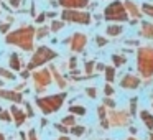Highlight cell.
I'll return each instance as SVG.
<instances>
[{"label":"cell","mask_w":153,"mask_h":140,"mask_svg":"<svg viewBox=\"0 0 153 140\" xmlns=\"http://www.w3.org/2000/svg\"><path fill=\"white\" fill-rule=\"evenodd\" d=\"M96 61H86L84 63V73H86V76H87V79H92L94 76H96Z\"/></svg>","instance_id":"obj_23"},{"label":"cell","mask_w":153,"mask_h":140,"mask_svg":"<svg viewBox=\"0 0 153 140\" xmlns=\"http://www.w3.org/2000/svg\"><path fill=\"white\" fill-rule=\"evenodd\" d=\"M64 25H66V22L54 18V20L50 23V30H51V33H58V31H61V30L64 28Z\"/></svg>","instance_id":"obj_25"},{"label":"cell","mask_w":153,"mask_h":140,"mask_svg":"<svg viewBox=\"0 0 153 140\" xmlns=\"http://www.w3.org/2000/svg\"><path fill=\"white\" fill-rule=\"evenodd\" d=\"M142 86V79H140V76H135V74H125V76L120 79V87L122 89H138V87Z\"/></svg>","instance_id":"obj_12"},{"label":"cell","mask_w":153,"mask_h":140,"mask_svg":"<svg viewBox=\"0 0 153 140\" xmlns=\"http://www.w3.org/2000/svg\"><path fill=\"white\" fill-rule=\"evenodd\" d=\"M46 17H48V18H53V20H54V18L58 17V12L51 10V12H48V13H46Z\"/></svg>","instance_id":"obj_46"},{"label":"cell","mask_w":153,"mask_h":140,"mask_svg":"<svg viewBox=\"0 0 153 140\" xmlns=\"http://www.w3.org/2000/svg\"><path fill=\"white\" fill-rule=\"evenodd\" d=\"M10 112H12V117H13V124L17 127H22L27 122V119H28L27 112H25L23 109H20V107H17V104H15V106H10Z\"/></svg>","instance_id":"obj_13"},{"label":"cell","mask_w":153,"mask_h":140,"mask_svg":"<svg viewBox=\"0 0 153 140\" xmlns=\"http://www.w3.org/2000/svg\"><path fill=\"white\" fill-rule=\"evenodd\" d=\"M2 110H4V109H2V106H0V112H2Z\"/></svg>","instance_id":"obj_56"},{"label":"cell","mask_w":153,"mask_h":140,"mask_svg":"<svg viewBox=\"0 0 153 140\" xmlns=\"http://www.w3.org/2000/svg\"><path fill=\"white\" fill-rule=\"evenodd\" d=\"M130 133H132V137L137 133V129H135V127H130Z\"/></svg>","instance_id":"obj_49"},{"label":"cell","mask_w":153,"mask_h":140,"mask_svg":"<svg viewBox=\"0 0 153 140\" xmlns=\"http://www.w3.org/2000/svg\"><path fill=\"white\" fill-rule=\"evenodd\" d=\"M102 104L107 107V109H110V110H112V109H115V106H117V104H115V101H114L112 97H104V99H102Z\"/></svg>","instance_id":"obj_33"},{"label":"cell","mask_w":153,"mask_h":140,"mask_svg":"<svg viewBox=\"0 0 153 140\" xmlns=\"http://www.w3.org/2000/svg\"><path fill=\"white\" fill-rule=\"evenodd\" d=\"M107 43H109V40H107V36H100V35H97V36H96V45H97L99 48L105 46Z\"/></svg>","instance_id":"obj_36"},{"label":"cell","mask_w":153,"mask_h":140,"mask_svg":"<svg viewBox=\"0 0 153 140\" xmlns=\"http://www.w3.org/2000/svg\"><path fill=\"white\" fill-rule=\"evenodd\" d=\"M61 20L66 23H79V25H91L92 23V13L87 10H63Z\"/></svg>","instance_id":"obj_7"},{"label":"cell","mask_w":153,"mask_h":140,"mask_svg":"<svg viewBox=\"0 0 153 140\" xmlns=\"http://www.w3.org/2000/svg\"><path fill=\"white\" fill-rule=\"evenodd\" d=\"M105 71V64L104 63H96V73H104Z\"/></svg>","instance_id":"obj_45"},{"label":"cell","mask_w":153,"mask_h":140,"mask_svg":"<svg viewBox=\"0 0 153 140\" xmlns=\"http://www.w3.org/2000/svg\"><path fill=\"white\" fill-rule=\"evenodd\" d=\"M86 94L91 97V99H96V97H97V89H96V87H87Z\"/></svg>","instance_id":"obj_41"},{"label":"cell","mask_w":153,"mask_h":140,"mask_svg":"<svg viewBox=\"0 0 153 140\" xmlns=\"http://www.w3.org/2000/svg\"><path fill=\"white\" fill-rule=\"evenodd\" d=\"M117 76V68L115 66H105V71H104V77H105V83L112 84L115 81Z\"/></svg>","instance_id":"obj_21"},{"label":"cell","mask_w":153,"mask_h":140,"mask_svg":"<svg viewBox=\"0 0 153 140\" xmlns=\"http://www.w3.org/2000/svg\"><path fill=\"white\" fill-rule=\"evenodd\" d=\"M50 33H51V30H50V27H48V25H40V27H36V35H35V40H45V38H46Z\"/></svg>","instance_id":"obj_22"},{"label":"cell","mask_w":153,"mask_h":140,"mask_svg":"<svg viewBox=\"0 0 153 140\" xmlns=\"http://www.w3.org/2000/svg\"><path fill=\"white\" fill-rule=\"evenodd\" d=\"M31 81L35 84V92L41 94L46 92L48 86L53 83V74H51L50 68H41V69H35L31 73Z\"/></svg>","instance_id":"obj_6"},{"label":"cell","mask_w":153,"mask_h":140,"mask_svg":"<svg viewBox=\"0 0 153 140\" xmlns=\"http://www.w3.org/2000/svg\"><path fill=\"white\" fill-rule=\"evenodd\" d=\"M46 124H48L46 119H41V127H46Z\"/></svg>","instance_id":"obj_51"},{"label":"cell","mask_w":153,"mask_h":140,"mask_svg":"<svg viewBox=\"0 0 153 140\" xmlns=\"http://www.w3.org/2000/svg\"><path fill=\"white\" fill-rule=\"evenodd\" d=\"M54 129H56L61 135H68V133H69V129H68L66 125H63V124H54Z\"/></svg>","instance_id":"obj_37"},{"label":"cell","mask_w":153,"mask_h":140,"mask_svg":"<svg viewBox=\"0 0 153 140\" xmlns=\"http://www.w3.org/2000/svg\"><path fill=\"white\" fill-rule=\"evenodd\" d=\"M142 12H143V15H146L148 18H152V22H153V5L152 4H143L142 5Z\"/></svg>","instance_id":"obj_31"},{"label":"cell","mask_w":153,"mask_h":140,"mask_svg":"<svg viewBox=\"0 0 153 140\" xmlns=\"http://www.w3.org/2000/svg\"><path fill=\"white\" fill-rule=\"evenodd\" d=\"M23 87H25V83H22V84H18V86L15 87V91H18V92H20V91L23 89Z\"/></svg>","instance_id":"obj_47"},{"label":"cell","mask_w":153,"mask_h":140,"mask_svg":"<svg viewBox=\"0 0 153 140\" xmlns=\"http://www.w3.org/2000/svg\"><path fill=\"white\" fill-rule=\"evenodd\" d=\"M0 87H4V81H2V77H0Z\"/></svg>","instance_id":"obj_55"},{"label":"cell","mask_w":153,"mask_h":140,"mask_svg":"<svg viewBox=\"0 0 153 140\" xmlns=\"http://www.w3.org/2000/svg\"><path fill=\"white\" fill-rule=\"evenodd\" d=\"M137 71L143 79L153 77V46L145 45L137 48Z\"/></svg>","instance_id":"obj_3"},{"label":"cell","mask_w":153,"mask_h":140,"mask_svg":"<svg viewBox=\"0 0 153 140\" xmlns=\"http://www.w3.org/2000/svg\"><path fill=\"white\" fill-rule=\"evenodd\" d=\"M56 140H71V139H69L68 135H61V137H58Z\"/></svg>","instance_id":"obj_48"},{"label":"cell","mask_w":153,"mask_h":140,"mask_svg":"<svg viewBox=\"0 0 153 140\" xmlns=\"http://www.w3.org/2000/svg\"><path fill=\"white\" fill-rule=\"evenodd\" d=\"M66 99H68V92L61 91V92H58V94H50V96L36 97L35 104H36V107L45 114V115H51V114L58 112V110L64 106Z\"/></svg>","instance_id":"obj_2"},{"label":"cell","mask_w":153,"mask_h":140,"mask_svg":"<svg viewBox=\"0 0 153 140\" xmlns=\"http://www.w3.org/2000/svg\"><path fill=\"white\" fill-rule=\"evenodd\" d=\"M7 2H8V7H12V8H18L23 4V0H7Z\"/></svg>","instance_id":"obj_40"},{"label":"cell","mask_w":153,"mask_h":140,"mask_svg":"<svg viewBox=\"0 0 153 140\" xmlns=\"http://www.w3.org/2000/svg\"><path fill=\"white\" fill-rule=\"evenodd\" d=\"M148 140H153V132H150V133H148Z\"/></svg>","instance_id":"obj_52"},{"label":"cell","mask_w":153,"mask_h":140,"mask_svg":"<svg viewBox=\"0 0 153 140\" xmlns=\"http://www.w3.org/2000/svg\"><path fill=\"white\" fill-rule=\"evenodd\" d=\"M76 66H77V60H76V56L69 58V66H68V68H69L71 71H74V69H76Z\"/></svg>","instance_id":"obj_43"},{"label":"cell","mask_w":153,"mask_h":140,"mask_svg":"<svg viewBox=\"0 0 153 140\" xmlns=\"http://www.w3.org/2000/svg\"><path fill=\"white\" fill-rule=\"evenodd\" d=\"M0 33H4V35H8V33H10V23H7V22L0 23Z\"/></svg>","instance_id":"obj_39"},{"label":"cell","mask_w":153,"mask_h":140,"mask_svg":"<svg viewBox=\"0 0 153 140\" xmlns=\"http://www.w3.org/2000/svg\"><path fill=\"white\" fill-rule=\"evenodd\" d=\"M0 140H7V139H5V135H4V133H0Z\"/></svg>","instance_id":"obj_53"},{"label":"cell","mask_w":153,"mask_h":140,"mask_svg":"<svg viewBox=\"0 0 153 140\" xmlns=\"http://www.w3.org/2000/svg\"><path fill=\"white\" fill-rule=\"evenodd\" d=\"M86 107L84 106H71L69 107V114H73V115H79V117H82V115H86Z\"/></svg>","instance_id":"obj_27"},{"label":"cell","mask_w":153,"mask_h":140,"mask_svg":"<svg viewBox=\"0 0 153 140\" xmlns=\"http://www.w3.org/2000/svg\"><path fill=\"white\" fill-rule=\"evenodd\" d=\"M61 124H63V125H66L68 129H71V127L77 125V119H76V115H73V114H68L66 117H63V119H61Z\"/></svg>","instance_id":"obj_26"},{"label":"cell","mask_w":153,"mask_h":140,"mask_svg":"<svg viewBox=\"0 0 153 140\" xmlns=\"http://www.w3.org/2000/svg\"><path fill=\"white\" fill-rule=\"evenodd\" d=\"M123 5H125L127 13H128L132 18H135V20H140V18L143 17L142 8H140L138 5L135 4V2H132V0H125V2H123Z\"/></svg>","instance_id":"obj_14"},{"label":"cell","mask_w":153,"mask_h":140,"mask_svg":"<svg viewBox=\"0 0 153 140\" xmlns=\"http://www.w3.org/2000/svg\"><path fill=\"white\" fill-rule=\"evenodd\" d=\"M50 4L53 5V7H58V5H59V4H58V2H56V0H50Z\"/></svg>","instance_id":"obj_50"},{"label":"cell","mask_w":153,"mask_h":140,"mask_svg":"<svg viewBox=\"0 0 153 140\" xmlns=\"http://www.w3.org/2000/svg\"><path fill=\"white\" fill-rule=\"evenodd\" d=\"M123 31V27L120 23H109L105 27V35L110 38H115V36H120Z\"/></svg>","instance_id":"obj_19"},{"label":"cell","mask_w":153,"mask_h":140,"mask_svg":"<svg viewBox=\"0 0 153 140\" xmlns=\"http://www.w3.org/2000/svg\"><path fill=\"white\" fill-rule=\"evenodd\" d=\"M28 140H40V139H38V133H36V130H35V129H30V130H28Z\"/></svg>","instance_id":"obj_42"},{"label":"cell","mask_w":153,"mask_h":140,"mask_svg":"<svg viewBox=\"0 0 153 140\" xmlns=\"http://www.w3.org/2000/svg\"><path fill=\"white\" fill-rule=\"evenodd\" d=\"M20 76L23 77V79H28V77H31V71H28L27 68H25V69L20 71Z\"/></svg>","instance_id":"obj_44"},{"label":"cell","mask_w":153,"mask_h":140,"mask_svg":"<svg viewBox=\"0 0 153 140\" xmlns=\"http://www.w3.org/2000/svg\"><path fill=\"white\" fill-rule=\"evenodd\" d=\"M112 63L115 68H120L127 63V56H122V54H112Z\"/></svg>","instance_id":"obj_28"},{"label":"cell","mask_w":153,"mask_h":140,"mask_svg":"<svg viewBox=\"0 0 153 140\" xmlns=\"http://www.w3.org/2000/svg\"><path fill=\"white\" fill-rule=\"evenodd\" d=\"M50 71H51V74H53V81L56 83V86L59 87L61 91H64L68 87V81L64 79V76L58 71V68L54 66V64H51V66H50Z\"/></svg>","instance_id":"obj_16"},{"label":"cell","mask_w":153,"mask_h":140,"mask_svg":"<svg viewBox=\"0 0 153 140\" xmlns=\"http://www.w3.org/2000/svg\"><path fill=\"white\" fill-rule=\"evenodd\" d=\"M84 132H86V127L84 125H74L69 129V133H73L74 137H82Z\"/></svg>","instance_id":"obj_29"},{"label":"cell","mask_w":153,"mask_h":140,"mask_svg":"<svg viewBox=\"0 0 153 140\" xmlns=\"http://www.w3.org/2000/svg\"><path fill=\"white\" fill-rule=\"evenodd\" d=\"M125 140H138V139H135V137H128V139H125Z\"/></svg>","instance_id":"obj_54"},{"label":"cell","mask_w":153,"mask_h":140,"mask_svg":"<svg viewBox=\"0 0 153 140\" xmlns=\"http://www.w3.org/2000/svg\"><path fill=\"white\" fill-rule=\"evenodd\" d=\"M0 99L4 101H10L13 104H23V92H18L15 89H5V87H0Z\"/></svg>","instance_id":"obj_10"},{"label":"cell","mask_w":153,"mask_h":140,"mask_svg":"<svg viewBox=\"0 0 153 140\" xmlns=\"http://www.w3.org/2000/svg\"><path fill=\"white\" fill-rule=\"evenodd\" d=\"M97 117H99V124L100 127H102L104 130L110 129V124H109V110H107V107L104 106H97Z\"/></svg>","instance_id":"obj_15"},{"label":"cell","mask_w":153,"mask_h":140,"mask_svg":"<svg viewBox=\"0 0 153 140\" xmlns=\"http://www.w3.org/2000/svg\"><path fill=\"white\" fill-rule=\"evenodd\" d=\"M140 119L145 124L146 129H148L150 132H153V114L150 112V110H140Z\"/></svg>","instance_id":"obj_20"},{"label":"cell","mask_w":153,"mask_h":140,"mask_svg":"<svg viewBox=\"0 0 153 140\" xmlns=\"http://www.w3.org/2000/svg\"><path fill=\"white\" fill-rule=\"evenodd\" d=\"M104 18L110 23H123V22L130 20V15L127 13L125 5L120 0H114L112 4H109L105 8H104Z\"/></svg>","instance_id":"obj_5"},{"label":"cell","mask_w":153,"mask_h":140,"mask_svg":"<svg viewBox=\"0 0 153 140\" xmlns=\"http://www.w3.org/2000/svg\"><path fill=\"white\" fill-rule=\"evenodd\" d=\"M64 43L69 46V50L73 51V53H82L87 46V35L81 33V31H76V33H73L71 36H68L66 40H64Z\"/></svg>","instance_id":"obj_9"},{"label":"cell","mask_w":153,"mask_h":140,"mask_svg":"<svg viewBox=\"0 0 153 140\" xmlns=\"http://www.w3.org/2000/svg\"><path fill=\"white\" fill-rule=\"evenodd\" d=\"M0 77L4 81H15L17 79V76H15V73L12 69H7V68L0 66Z\"/></svg>","instance_id":"obj_24"},{"label":"cell","mask_w":153,"mask_h":140,"mask_svg":"<svg viewBox=\"0 0 153 140\" xmlns=\"http://www.w3.org/2000/svg\"><path fill=\"white\" fill-rule=\"evenodd\" d=\"M35 35H36V28L31 25H23V27L5 35V43L13 45L27 53H31V51H35Z\"/></svg>","instance_id":"obj_1"},{"label":"cell","mask_w":153,"mask_h":140,"mask_svg":"<svg viewBox=\"0 0 153 140\" xmlns=\"http://www.w3.org/2000/svg\"><path fill=\"white\" fill-rule=\"evenodd\" d=\"M0 122H13V117H12L10 110H2L0 112Z\"/></svg>","instance_id":"obj_32"},{"label":"cell","mask_w":153,"mask_h":140,"mask_svg":"<svg viewBox=\"0 0 153 140\" xmlns=\"http://www.w3.org/2000/svg\"><path fill=\"white\" fill-rule=\"evenodd\" d=\"M137 107H138V97H132L130 99V106H128V112L132 114V117L137 115Z\"/></svg>","instance_id":"obj_30"},{"label":"cell","mask_w":153,"mask_h":140,"mask_svg":"<svg viewBox=\"0 0 153 140\" xmlns=\"http://www.w3.org/2000/svg\"><path fill=\"white\" fill-rule=\"evenodd\" d=\"M109 124H110V127H115V129L130 127V124H132V114L128 110L112 109V110H109Z\"/></svg>","instance_id":"obj_8"},{"label":"cell","mask_w":153,"mask_h":140,"mask_svg":"<svg viewBox=\"0 0 153 140\" xmlns=\"http://www.w3.org/2000/svg\"><path fill=\"white\" fill-rule=\"evenodd\" d=\"M138 35L146 40H153V22H142Z\"/></svg>","instance_id":"obj_18"},{"label":"cell","mask_w":153,"mask_h":140,"mask_svg":"<svg viewBox=\"0 0 153 140\" xmlns=\"http://www.w3.org/2000/svg\"><path fill=\"white\" fill-rule=\"evenodd\" d=\"M25 64L23 61H22V58L18 56V53H12L10 58H8V69H12L13 73H17V71H22L25 69Z\"/></svg>","instance_id":"obj_17"},{"label":"cell","mask_w":153,"mask_h":140,"mask_svg":"<svg viewBox=\"0 0 153 140\" xmlns=\"http://www.w3.org/2000/svg\"><path fill=\"white\" fill-rule=\"evenodd\" d=\"M46 18H48V17H46V12H43V13L36 15V18H35V23H36V25H43Z\"/></svg>","instance_id":"obj_38"},{"label":"cell","mask_w":153,"mask_h":140,"mask_svg":"<svg viewBox=\"0 0 153 140\" xmlns=\"http://www.w3.org/2000/svg\"><path fill=\"white\" fill-rule=\"evenodd\" d=\"M23 106H25V112H27L28 119H31V117L35 115V110H33V107H31V104L28 102V101H25V102H23Z\"/></svg>","instance_id":"obj_35"},{"label":"cell","mask_w":153,"mask_h":140,"mask_svg":"<svg viewBox=\"0 0 153 140\" xmlns=\"http://www.w3.org/2000/svg\"><path fill=\"white\" fill-rule=\"evenodd\" d=\"M104 94H105V97H112L114 94H115V89H114L112 84L105 83V86H104Z\"/></svg>","instance_id":"obj_34"},{"label":"cell","mask_w":153,"mask_h":140,"mask_svg":"<svg viewBox=\"0 0 153 140\" xmlns=\"http://www.w3.org/2000/svg\"><path fill=\"white\" fill-rule=\"evenodd\" d=\"M56 58H58V53L53 48L46 46V45H41V46H38L36 50L33 51V54H31L30 61H28V64H27V69L33 73L35 69H38L40 66L50 63V61L56 60Z\"/></svg>","instance_id":"obj_4"},{"label":"cell","mask_w":153,"mask_h":140,"mask_svg":"<svg viewBox=\"0 0 153 140\" xmlns=\"http://www.w3.org/2000/svg\"><path fill=\"white\" fill-rule=\"evenodd\" d=\"M59 7H63V10H84L89 7V0H58Z\"/></svg>","instance_id":"obj_11"}]
</instances>
